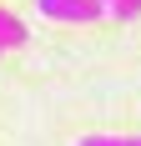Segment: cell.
I'll return each mask as SVG.
<instances>
[{"instance_id": "3", "label": "cell", "mask_w": 141, "mask_h": 146, "mask_svg": "<svg viewBox=\"0 0 141 146\" xmlns=\"http://www.w3.org/2000/svg\"><path fill=\"white\" fill-rule=\"evenodd\" d=\"M76 146H141V136H81Z\"/></svg>"}, {"instance_id": "6", "label": "cell", "mask_w": 141, "mask_h": 146, "mask_svg": "<svg viewBox=\"0 0 141 146\" xmlns=\"http://www.w3.org/2000/svg\"><path fill=\"white\" fill-rule=\"evenodd\" d=\"M0 56H5V50H0Z\"/></svg>"}, {"instance_id": "4", "label": "cell", "mask_w": 141, "mask_h": 146, "mask_svg": "<svg viewBox=\"0 0 141 146\" xmlns=\"http://www.w3.org/2000/svg\"><path fill=\"white\" fill-rule=\"evenodd\" d=\"M106 10H111L116 20H136V15H141V0H111Z\"/></svg>"}, {"instance_id": "2", "label": "cell", "mask_w": 141, "mask_h": 146, "mask_svg": "<svg viewBox=\"0 0 141 146\" xmlns=\"http://www.w3.org/2000/svg\"><path fill=\"white\" fill-rule=\"evenodd\" d=\"M25 40H30V30L20 25L5 5H0V50H15V45H25Z\"/></svg>"}, {"instance_id": "1", "label": "cell", "mask_w": 141, "mask_h": 146, "mask_svg": "<svg viewBox=\"0 0 141 146\" xmlns=\"http://www.w3.org/2000/svg\"><path fill=\"white\" fill-rule=\"evenodd\" d=\"M35 10H41L45 20L91 25V20H101V15H106V5H101V0H35Z\"/></svg>"}, {"instance_id": "5", "label": "cell", "mask_w": 141, "mask_h": 146, "mask_svg": "<svg viewBox=\"0 0 141 146\" xmlns=\"http://www.w3.org/2000/svg\"><path fill=\"white\" fill-rule=\"evenodd\" d=\"M101 5H111V0H101Z\"/></svg>"}]
</instances>
